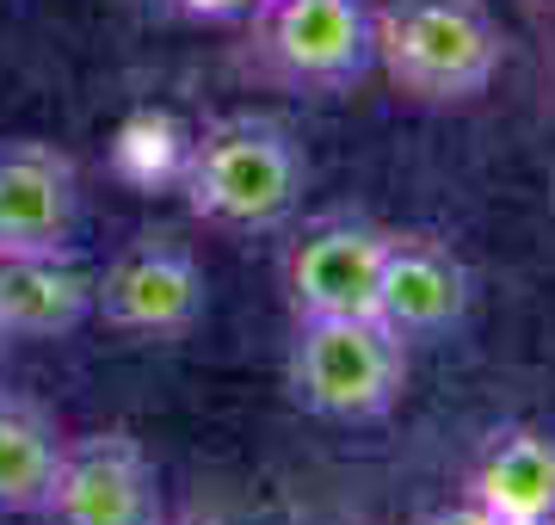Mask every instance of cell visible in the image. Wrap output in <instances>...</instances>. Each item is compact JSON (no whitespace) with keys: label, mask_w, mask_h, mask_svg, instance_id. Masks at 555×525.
<instances>
[{"label":"cell","mask_w":555,"mask_h":525,"mask_svg":"<svg viewBox=\"0 0 555 525\" xmlns=\"http://www.w3.org/2000/svg\"><path fill=\"white\" fill-rule=\"evenodd\" d=\"M185 155H192V124L160 105H142L112 130V174L137 192H179Z\"/></svg>","instance_id":"13"},{"label":"cell","mask_w":555,"mask_h":525,"mask_svg":"<svg viewBox=\"0 0 555 525\" xmlns=\"http://www.w3.org/2000/svg\"><path fill=\"white\" fill-rule=\"evenodd\" d=\"M254 50L297 93H352L377 68L371 0H259Z\"/></svg>","instance_id":"5"},{"label":"cell","mask_w":555,"mask_h":525,"mask_svg":"<svg viewBox=\"0 0 555 525\" xmlns=\"http://www.w3.org/2000/svg\"><path fill=\"white\" fill-rule=\"evenodd\" d=\"M38 520L43 525H167L155 458L124 426L68 433L56 476L43 488Z\"/></svg>","instance_id":"6"},{"label":"cell","mask_w":555,"mask_h":525,"mask_svg":"<svg viewBox=\"0 0 555 525\" xmlns=\"http://www.w3.org/2000/svg\"><path fill=\"white\" fill-rule=\"evenodd\" d=\"M7 346H13V334H7V328H0V359H7Z\"/></svg>","instance_id":"16"},{"label":"cell","mask_w":555,"mask_h":525,"mask_svg":"<svg viewBox=\"0 0 555 525\" xmlns=\"http://www.w3.org/2000/svg\"><path fill=\"white\" fill-rule=\"evenodd\" d=\"M469 304H476L469 260L444 235H433V229H389L377 304H371V316L383 328H396L408 346L451 341L456 328L469 322Z\"/></svg>","instance_id":"8"},{"label":"cell","mask_w":555,"mask_h":525,"mask_svg":"<svg viewBox=\"0 0 555 525\" xmlns=\"http://www.w3.org/2000/svg\"><path fill=\"white\" fill-rule=\"evenodd\" d=\"M371 43L389 87L433 112L476 105L506 62L488 0H383L371 7Z\"/></svg>","instance_id":"2"},{"label":"cell","mask_w":555,"mask_h":525,"mask_svg":"<svg viewBox=\"0 0 555 525\" xmlns=\"http://www.w3.org/2000/svg\"><path fill=\"white\" fill-rule=\"evenodd\" d=\"M389 229L364 210H321L284 247V291L297 316H371Z\"/></svg>","instance_id":"9"},{"label":"cell","mask_w":555,"mask_h":525,"mask_svg":"<svg viewBox=\"0 0 555 525\" xmlns=\"http://www.w3.org/2000/svg\"><path fill=\"white\" fill-rule=\"evenodd\" d=\"M185 525H217V520H185Z\"/></svg>","instance_id":"17"},{"label":"cell","mask_w":555,"mask_h":525,"mask_svg":"<svg viewBox=\"0 0 555 525\" xmlns=\"http://www.w3.org/2000/svg\"><path fill=\"white\" fill-rule=\"evenodd\" d=\"M420 525H500V520H494V513H488L481 501H469V495H456V501H438V507H433V513H426Z\"/></svg>","instance_id":"14"},{"label":"cell","mask_w":555,"mask_h":525,"mask_svg":"<svg viewBox=\"0 0 555 525\" xmlns=\"http://www.w3.org/2000/svg\"><path fill=\"white\" fill-rule=\"evenodd\" d=\"M210 309L204 260L179 235L142 229L93 272V322H105L124 341H185Z\"/></svg>","instance_id":"4"},{"label":"cell","mask_w":555,"mask_h":525,"mask_svg":"<svg viewBox=\"0 0 555 525\" xmlns=\"http://www.w3.org/2000/svg\"><path fill=\"white\" fill-rule=\"evenodd\" d=\"M309 192V155L297 130L272 112H229L192 130V155L179 174V199L222 235H272L291 229Z\"/></svg>","instance_id":"1"},{"label":"cell","mask_w":555,"mask_h":525,"mask_svg":"<svg viewBox=\"0 0 555 525\" xmlns=\"http://www.w3.org/2000/svg\"><path fill=\"white\" fill-rule=\"evenodd\" d=\"M93 322V266L80 254L0 260V328L13 341H68Z\"/></svg>","instance_id":"11"},{"label":"cell","mask_w":555,"mask_h":525,"mask_svg":"<svg viewBox=\"0 0 555 525\" xmlns=\"http://www.w3.org/2000/svg\"><path fill=\"white\" fill-rule=\"evenodd\" d=\"M62 421L25 389H0V520H25L43 507V488L62 458Z\"/></svg>","instance_id":"12"},{"label":"cell","mask_w":555,"mask_h":525,"mask_svg":"<svg viewBox=\"0 0 555 525\" xmlns=\"http://www.w3.org/2000/svg\"><path fill=\"white\" fill-rule=\"evenodd\" d=\"M414 346L377 316H297L291 334V359H284V384L309 414L339 426L383 421L408 389V359Z\"/></svg>","instance_id":"3"},{"label":"cell","mask_w":555,"mask_h":525,"mask_svg":"<svg viewBox=\"0 0 555 525\" xmlns=\"http://www.w3.org/2000/svg\"><path fill=\"white\" fill-rule=\"evenodd\" d=\"M179 13H192V20H217V25H229V20H254V7L259 0H173Z\"/></svg>","instance_id":"15"},{"label":"cell","mask_w":555,"mask_h":525,"mask_svg":"<svg viewBox=\"0 0 555 525\" xmlns=\"http://www.w3.org/2000/svg\"><path fill=\"white\" fill-rule=\"evenodd\" d=\"M87 192L68 149L43 137L0 142V260L13 254H80Z\"/></svg>","instance_id":"7"},{"label":"cell","mask_w":555,"mask_h":525,"mask_svg":"<svg viewBox=\"0 0 555 525\" xmlns=\"http://www.w3.org/2000/svg\"><path fill=\"white\" fill-rule=\"evenodd\" d=\"M463 495L500 525H555V426L506 421L476 445Z\"/></svg>","instance_id":"10"}]
</instances>
